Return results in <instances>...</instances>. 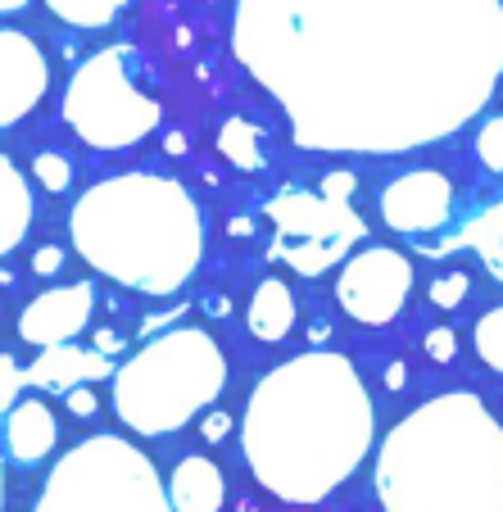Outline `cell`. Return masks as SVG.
Returning a JSON list of instances; mask_svg holds the SVG:
<instances>
[{
	"mask_svg": "<svg viewBox=\"0 0 503 512\" xmlns=\"http://www.w3.org/2000/svg\"><path fill=\"white\" fill-rule=\"evenodd\" d=\"M0 440H5V454H10V463L37 467V463H46V458L55 454L59 422H55V413H50L46 399H19V404L10 408V417H5V431H0Z\"/></svg>",
	"mask_w": 503,
	"mask_h": 512,
	"instance_id": "5bb4252c",
	"label": "cell"
},
{
	"mask_svg": "<svg viewBox=\"0 0 503 512\" xmlns=\"http://www.w3.org/2000/svg\"><path fill=\"white\" fill-rule=\"evenodd\" d=\"M96 349L109 358V354H118V349H123V340H118L114 331H96Z\"/></svg>",
	"mask_w": 503,
	"mask_h": 512,
	"instance_id": "4dcf8cb0",
	"label": "cell"
},
{
	"mask_svg": "<svg viewBox=\"0 0 503 512\" xmlns=\"http://www.w3.org/2000/svg\"><path fill=\"white\" fill-rule=\"evenodd\" d=\"M73 250L105 281L136 295H177L204 259V213L177 177L118 173L78 195Z\"/></svg>",
	"mask_w": 503,
	"mask_h": 512,
	"instance_id": "277c9868",
	"label": "cell"
},
{
	"mask_svg": "<svg viewBox=\"0 0 503 512\" xmlns=\"http://www.w3.org/2000/svg\"><path fill=\"white\" fill-rule=\"evenodd\" d=\"M295 318H300V309H295L291 286H286L281 277H263L250 295V309H245V327H250V336L277 345V340L291 336Z\"/></svg>",
	"mask_w": 503,
	"mask_h": 512,
	"instance_id": "2e32d148",
	"label": "cell"
},
{
	"mask_svg": "<svg viewBox=\"0 0 503 512\" xmlns=\"http://www.w3.org/2000/svg\"><path fill=\"white\" fill-rule=\"evenodd\" d=\"M132 46H105L82 59L64 87V123L91 150H127L159 127V100L136 82Z\"/></svg>",
	"mask_w": 503,
	"mask_h": 512,
	"instance_id": "52a82bcc",
	"label": "cell"
},
{
	"mask_svg": "<svg viewBox=\"0 0 503 512\" xmlns=\"http://www.w3.org/2000/svg\"><path fill=\"white\" fill-rule=\"evenodd\" d=\"M223 390V345L204 327H173L118 363L109 399L132 435H173L218 404Z\"/></svg>",
	"mask_w": 503,
	"mask_h": 512,
	"instance_id": "5b68a950",
	"label": "cell"
},
{
	"mask_svg": "<svg viewBox=\"0 0 503 512\" xmlns=\"http://www.w3.org/2000/svg\"><path fill=\"white\" fill-rule=\"evenodd\" d=\"M467 290H472L467 272H440V277L431 281V304H436V309H458V304L467 300Z\"/></svg>",
	"mask_w": 503,
	"mask_h": 512,
	"instance_id": "603a6c76",
	"label": "cell"
},
{
	"mask_svg": "<svg viewBox=\"0 0 503 512\" xmlns=\"http://www.w3.org/2000/svg\"><path fill=\"white\" fill-rule=\"evenodd\" d=\"M28 0H0V14H19Z\"/></svg>",
	"mask_w": 503,
	"mask_h": 512,
	"instance_id": "836d02e7",
	"label": "cell"
},
{
	"mask_svg": "<svg viewBox=\"0 0 503 512\" xmlns=\"http://www.w3.org/2000/svg\"><path fill=\"white\" fill-rule=\"evenodd\" d=\"M64 404H68V413H73V417H96L100 399H96V390H91V386H78V390H68V395H64Z\"/></svg>",
	"mask_w": 503,
	"mask_h": 512,
	"instance_id": "484cf974",
	"label": "cell"
},
{
	"mask_svg": "<svg viewBox=\"0 0 503 512\" xmlns=\"http://www.w3.org/2000/svg\"><path fill=\"white\" fill-rule=\"evenodd\" d=\"M263 213L272 223V254L300 277H318L345 263L349 250L368 236L354 204L327 191H281Z\"/></svg>",
	"mask_w": 503,
	"mask_h": 512,
	"instance_id": "ba28073f",
	"label": "cell"
},
{
	"mask_svg": "<svg viewBox=\"0 0 503 512\" xmlns=\"http://www.w3.org/2000/svg\"><path fill=\"white\" fill-rule=\"evenodd\" d=\"M59 268H64V250H59V245H41V250L32 254V272H37V277H55Z\"/></svg>",
	"mask_w": 503,
	"mask_h": 512,
	"instance_id": "4316f807",
	"label": "cell"
},
{
	"mask_svg": "<svg viewBox=\"0 0 503 512\" xmlns=\"http://www.w3.org/2000/svg\"><path fill=\"white\" fill-rule=\"evenodd\" d=\"M476 155H481V164L490 168V173L503 177V114L481 127V136H476Z\"/></svg>",
	"mask_w": 503,
	"mask_h": 512,
	"instance_id": "cb8c5ba5",
	"label": "cell"
},
{
	"mask_svg": "<svg viewBox=\"0 0 503 512\" xmlns=\"http://www.w3.org/2000/svg\"><path fill=\"white\" fill-rule=\"evenodd\" d=\"M32 191L23 182L19 164L10 155H0V259L14 254L23 245V236L32 232Z\"/></svg>",
	"mask_w": 503,
	"mask_h": 512,
	"instance_id": "e0dca14e",
	"label": "cell"
},
{
	"mask_svg": "<svg viewBox=\"0 0 503 512\" xmlns=\"http://www.w3.org/2000/svg\"><path fill=\"white\" fill-rule=\"evenodd\" d=\"M422 349L436 358V363H449V358L458 354V336L449 327H431L426 331V340H422Z\"/></svg>",
	"mask_w": 503,
	"mask_h": 512,
	"instance_id": "d4e9b609",
	"label": "cell"
},
{
	"mask_svg": "<svg viewBox=\"0 0 503 512\" xmlns=\"http://www.w3.org/2000/svg\"><path fill=\"white\" fill-rule=\"evenodd\" d=\"M413 290V259L395 245H363L336 272V304L358 327H386Z\"/></svg>",
	"mask_w": 503,
	"mask_h": 512,
	"instance_id": "9c48e42d",
	"label": "cell"
},
{
	"mask_svg": "<svg viewBox=\"0 0 503 512\" xmlns=\"http://www.w3.org/2000/svg\"><path fill=\"white\" fill-rule=\"evenodd\" d=\"M46 5L59 23H68V28L96 32V28H109L127 5H136V0H46Z\"/></svg>",
	"mask_w": 503,
	"mask_h": 512,
	"instance_id": "d6986e66",
	"label": "cell"
},
{
	"mask_svg": "<svg viewBox=\"0 0 503 512\" xmlns=\"http://www.w3.org/2000/svg\"><path fill=\"white\" fill-rule=\"evenodd\" d=\"M23 386H28V372H23L10 354H0V431H5V417H10V408L19 404V390Z\"/></svg>",
	"mask_w": 503,
	"mask_h": 512,
	"instance_id": "7402d4cb",
	"label": "cell"
},
{
	"mask_svg": "<svg viewBox=\"0 0 503 512\" xmlns=\"http://www.w3.org/2000/svg\"><path fill=\"white\" fill-rule=\"evenodd\" d=\"M32 512H173L155 458L127 435H87L50 467Z\"/></svg>",
	"mask_w": 503,
	"mask_h": 512,
	"instance_id": "8992f818",
	"label": "cell"
},
{
	"mask_svg": "<svg viewBox=\"0 0 503 512\" xmlns=\"http://www.w3.org/2000/svg\"><path fill=\"white\" fill-rule=\"evenodd\" d=\"M472 345H476V358H481L490 372L503 377V304L485 309L472 327Z\"/></svg>",
	"mask_w": 503,
	"mask_h": 512,
	"instance_id": "ffe728a7",
	"label": "cell"
},
{
	"mask_svg": "<svg viewBox=\"0 0 503 512\" xmlns=\"http://www.w3.org/2000/svg\"><path fill=\"white\" fill-rule=\"evenodd\" d=\"M454 213V182L436 168H413L381 191V218L399 236L440 232Z\"/></svg>",
	"mask_w": 503,
	"mask_h": 512,
	"instance_id": "30bf717a",
	"label": "cell"
},
{
	"mask_svg": "<svg viewBox=\"0 0 503 512\" xmlns=\"http://www.w3.org/2000/svg\"><path fill=\"white\" fill-rule=\"evenodd\" d=\"M0 512H5V458H0Z\"/></svg>",
	"mask_w": 503,
	"mask_h": 512,
	"instance_id": "e575fe53",
	"label": "cell"
},
{
	"mask_svg": "<svg viewBox=\"0 0 503 512\" xmlns=\"http://www.w3.org/2000/svg\"><path fill=\"white\" fill-rule=\"evenodd\" d=\"M50 59L28 32L0 28V127H14L46 100Z\"/></svg>",
	"mask_w": 503,
	"mask_h": 512,
	"instance_id": "8fae6325",
	"label": "cell"
},
{
	"mask_svg": "<svg viewBox=\"0 0 503 512\" xmlns=\"http://www.w3.org/2000/svg\"><path fill=\"white\" fill-rule=\"evenodd\" d=\"M404 386V368H399V363H390V390H399Z\"/></svg>",
	"mask_w": 503,
	"mask_h": 512,
	"instance_id": "d6a6232c",
	"label": "cell"
},
{
	"mask_svg": "<svg viewBox=\"0 0 503 512\" xmlns=\"http://www.w3.org/2000/svg\"><path fill=\"white\" fill-rule=\"evenodd\" d=\"M118 368H109V358L100 349H78V345H55L41 349V358L28 368V386L50 390V395H68L78 386H96V381H114Z\"/></svg>",
	"mask_w": 503,
	"mask_h": 512,
	"instance_id": "4fadbf2b",
	"label": "cell"
},
{
	"mask_svg": "<svg viewBox=\"0 0 503 512\" xmlns=\"http://www.w3.org/2000/svg\"><path fill=\"white\" fill-rule=\"evenodd\" d=\"M322 191L336 195V200H349L354 195V173H327L322 177Z\"/></svg>",
	"mask_w": 503,
	"mask_h": 512,
	"instance_id": "83f0119b",
	"label": "cell"
},
{
	"mask_svg": "<svg viewBox=\"0 0 503 512\" xmlns=\"http://www.w3.org/2000/svg\"><path fill=\"white\" fill-rule=\"evenodd\" d=\"M227 431H232V417H227V413H209V417H204V440H209V445L227 440Z\"/></svg>",
	"mask_w": 503,
	"mask_h": 512,
	"instance_id": "f1b7e54d",
	"label": "cell"
},
{
	"mask_svg": "<svg viewBox=\"0 0 503 512\" xmlns=\"http://www.w3.org/2000/svg\"><path fill=\"white\" fill-rule=\"evenodd\" d=\"M485 268H490L494 277L503 281V218H499V232H494V241L485 245Z\"/></svg>",
	"mask_w": 503,
	"mask_h": 512,
	"instance_id": "f546056e",
	"label": "cell"
},
{
	"mask_svg": "<svg viewBox=\"0 0 503 512\" xmlns=\"http://www.w3.org/2000/svg\"><path fill=\"white\" fill-rule=\"evenodd\" d=\"M91 313H96V286L91 281H68V286L41 290L37 300L19 313V340L37 349L73 345L87 331Z\"/></svg>",
	"mask_w": 503,
	"mask_h": 512,
	"instance_id": "7c38bea8",
	"label": "cell"
},
{
	"mask_svg": "<svg viewBox=\"0 0 503 512\" xmlns=\"http://www.w3.org/2000/svg\"><path fill=\"white\" fill-rule=\"evenodd\" d=\"M377 435L363 372L336 349H309L250 390L241 454L254 481L281 503H322L363 467Z\"/></svg>",
	"mask_w": 503,
	"mask_h": 512,
	"instance_id": "7a4b0ae2",
	"label": "cell"
},
{
	"mask_svg": "<svg viewBox=\"0 0 503 512\" xmlns=\"http://www.w3.org/2000/svg\"><path fill=\"white\" fill-rule=\"evenodd\" d=\"M168 499H173V512H223L227 503L223 467L209 463L204 454L182 458L168 472Z\"/></svg>",
	"mask_w": 503,
	"mask_h": 512,
	"instance_id": "9a60e30c",
	"label": "cell"
},
{
	"mask_svg": "<svg viewBox=\"0 0 503 512\" xmlns=\"http://www.w3.org/2000/svg\"><path fill=\"white\" fill-rule=\"evenodd\" d=\"M32 177H37L46 191H68V186H73V164H68L64 155H55V150H41V155L32 159Z\"/></svg>",
	"mask_w": 503,
	"mask_h": 512,
	"instance_id": "44dd1931",
	"label": "cell"
},
{
	"mask_svg": "<svg viewBox=\"0 0 503 512\" xmlns=\"http://www.w3.org/2000/svg\"><path fill=\"white\" fill-rule=\"evenodd\" d=\"M164 145H168V155H186V136L182 132H168Z\"/></svg>",
	"mask_w": 503,
	"mask_h": 512,
	"instance_id": "1f68e13d",
	"label": "cell"
},
{
	"mask_svg": "<svg viewBox=\"0 0 503 512\" xmlns=\"http://www.w3.org/2000/svg\"><path fill=\"white\" fill-rule=\"evenodd\" d=\"M232 55L318 155H408L503 82V0H241Z\"/></svg>",
	"mask_w": 503,
	"mask_h": 512,
	"instance_id": "6da1fadb",
	"label": "cell"
},
{
	"mask_svg": "<svg viewBox=\"0 0 503 512\" xmlns=\"http://www.w3.org/2000/svg\"><path fill=\"white\" fill-rule=\"evenodd\" d=\"M386 512H503V422L472 390L417 404L377 449Z\"/></svg>",
	"mask_w": 503,
	"mask_h": 512,
	"instance_id": "3957f363",
	"label": "cell"
},
{
	"mask_svg": "<svg viewBox=\"0 0 503 512\" xmlns=\"http://www.w3.org/2000/svg\"><path fill=\"white\" fill-rule=\"evenodd\" d=\"M218 155L241 173H263L268 168V132L254 118H227L218 127Z\"/></svg>",
	"mask_w": 503,
	"mask_h": 512,
	"instance_id": "ac0fdd59",
	"label": "cell"
}]
</instances>
